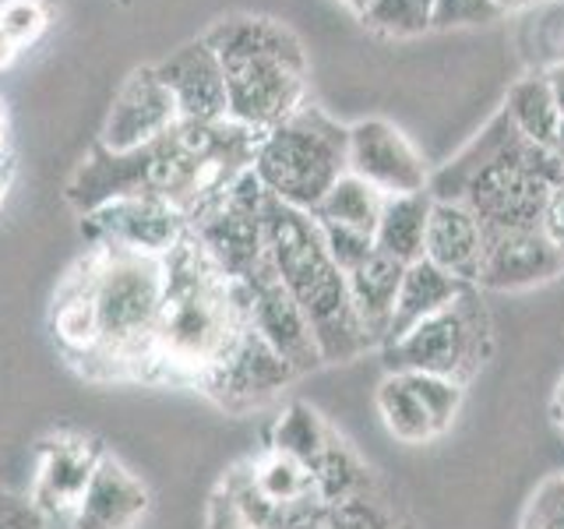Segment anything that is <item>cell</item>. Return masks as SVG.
<instances>
[{"label": "cell", "instance_id": "cell-33", "mask_svg": "<svg viewBox=\"0 0 564 529\" xmlns=\"http://www.w3.org/2000/svg\"><path fill=\"white\" fill-rule=\"evenodd\" d=\"M501 18L494 0H434V29H473Z\"/></svg>", "mask_w": 564, "mask_h": 529}, {"label": "cell", "instance_id": "cell-15", "mask_svg": "<svg viewBox=\"0 0 564 529\" xmlns=\"http://www.w3.org/2000/svg\"><path fill=\"white\" fill-rule=\"evenodd\" d=\"M106 449L96 438L85 434H50L40 445V466H35V484L29 498L43 516H64L78 508L82 494L93 481L99 458Z\"/></svg>", "mask_w": 564, "mask_h": 529}, {"label": "cell", "instance_id": "cell-8", "mask_svg": "<svg viewBox=\"0 0 564 529\" xmlns=\"http://www.w3.org/2000/svg\"><path fill=\"white\" fill-rule=\"evenodd\" d=\"M300 375L269 346V339L251 325V317L229 335V343L205 375L198 388L229 413H247L286 392Z\"/></svg>", "mask_w": 564, "mask_h": 529}, {"label": "cell", "instance_id": "cell-17", "mask_svg": "<svg viewBox=\"0 0 564 529\" xmlns=\"http://www.w3.org/2000/svg\"><path fill=\"white\" fill-rule=\"evenodd\" d=\"M423 258L476 287L484 261V226L463 202H434Z\"/></svg>", "mask_w": 564, "mask_h": 529}, {"label": "cell", "instance_id": "cell-31", "mask_svg": "<svg viewBox=\"0 0 564 529\" xmlns=\"http://www.w3.org/2000/svg\"><path fill=\"white\" fill-rule=\"evenodd\" d=\"M519 529H564V473L551 476L533 490Z\"/></svg>", "mask_w": 564, "mask_h": 529}, {"label": "cell", "instance_id": "cell-41", "mask_svg": "<svg viewBox=\"0 0 564 529\" xmlns=\"http://www.w3.org/2000/svg\"><path fill=\"white\" fill-rule=\"evenodd\" d=\"M4 145H8V120H4V99H0V159L8 155Z\"/></svg>", "mask_w": 564, "mask_h": 529}, {"label": "cell", "instance_id": "cell-11", "mask_svg": "<svg viewBox=\"0 0 564 529\" xmlns=\"http://www.w3.org/2000/svg\"><path fill=\"white\" fill-rule=\"evenodd\" d=\"M349 173H357L384 198L427 191L431 184V170L423 166L416 145L384 117H367L349 128Z\"/></svg>", "mask_w": 564, "mask_h": 529}, {"label": "cell", "instance_id": "cell-12", "mask_svg": "<svg viewBox=\"0 0 564 529\" xmlns=\"http://www.w3.org/2000/svg\"><path fill=\"white\" fill-rule=\"evenodd\" d=\"M176 123H181V114H176L166 85L159 82L155 67H138L113 96L99 131V145L110 152H134L170 134Z\"/></svg>", "mask_w": 564, "mask_h": 529}, {"label": "cell", "instance_id": "cell-32", "mask_svg": "<svg viewBox=\"0 0 564 529\" xmlns=\"http://www.w3.org/2000/svg\"><path fill=\"white\" fill-rule=\"evenodd\" d=\"M0 29L8 32V40L18 50H22L46 29V4L43 0H8V4L0 8Z\"/></svg>", "mask_w": 564, "mask_h": 529}, {"label": "cell", "instance_id": "cell-34", "mask_svg": "<svg viewBox=\"0 0 564 529\" xmlns=\"http://www.w3.org/2000/svg\"><path fill=\"white\" fill-rule=\"evenodd\" d=\"M0 529H46V516L25 494L0 487Z\"/></svg>", "mask_w": 564, "mask_h": 529}, {"label": "cell", "instance_id": "cell-18", "mask_svg": "<svg viewBox=\"0 0 564 529\" xmlns=\"http://www.w3.org/2000/svg\"><path fill=\"white\" fill-rule=\"evenodd\" d=\"M402 276H405V264L395 261V258H388V255H381L378 247H375V255H370L357 272L346 276L352 311H357L370 346H384V339H388Z\"/></svg>", "mask_w": 564, "mask_h": 529}, {"label": "cell", "instance_id": "cell-14", "mask_svg": "<svg viewBox=\"0 0 564 529\" xmlns=\"http://www.w3.org/2000/svg\"><path fill=\"white\" fill-rule=\"evenodd\" d=\"M159 82L176 102L181 123H223L229 120V96H226V75L219 57L212 53L205 40L184 43L173 50L166 61L152 64Z\"/></svg>", "mask_w": 564, "mask_h": 529}, {"label": "cell", "instance_id": "cell-20", "mask_svg": "<svg viewBox=\"0 0 564 529\" xmlns=\"http://www.w3.org/2000/svg\"><path fill=\"white\" fill-rule=\"evenodd\" d=\"M431 208H434L431 191L384 198L381 219H378V229H375V247L381 255L395 258L402 264L420 261L423 258V244H427Z\"/></svg>", "mask_w": 564, "mask_h": 529}, {"label": "cell", "instance_id": "cell-21", "mask_svg": "<svg viewBox=\"0 0 564 529\" xmlns=\"http://www.w3.org/2000/svg\"><path fill=\"white\" fill-rule=\"evenodd\" d=\"M378 413L388 434L399 438L402 445H423V441L441 438L434 413L423 402L413 375H405V370H388L378 385Z\"/></svg>", "mask_w": 564, "mask_h": 529}, {"label": "cell", "instance_id": "cell-35", "mask_svg": "<svg viewBox=\"0 0 564 529\" xmlns=\"http://www.w3.org/2000/svg\"><path fill=\"white\" fill-rule=\"evenodd\" d=\"M543 234L554 240V247L564 258V184L551 194V202H546V212H543Z\"/></svg>", "mask_w": 564, "mask_h": 529}, {"label": "cell", "instance_id": "cell-36", "mask_svg": "<svg viewBox=\"0 0 564 529\" xmlns=\"http://www.w3.org/2000/svg\"><path fill=\"white\" fill-rule=\"evenodd\" d=\"M543 75H546V82H551V93H554L557 110H561V117H564V61L554 64L551 71H543Z\"/></svg>", "mask_w": 564, "mask_h": 529}, {"label": "cell", "instance_id": "cell-6", "mask_svg": "<svg viewBox=\"0 0 564 529\" xmlns=\"http://www.w3.org/2000/svg\"><path fill=\"white\" fill-rule=\"evenodd\" d=\"M251 170L275 202L314 212L349 173V128L317 102H304L258 138Z\"/></svg>", "mask_w": 564, "mask_h": 529}, {"label": "cell", "instance_id": "cell-42", "mask_svg": "<svg viewBox=\"0 0 564 529\" xmlns=\"http://www.w3.org/2000/svg\"><path fill=\"white\" fill-rule=\"evenodd\" d=\"M339 4H343V8H349L352 14H360V11L367 8V0H339Z\"/></svg>", "mask_w": 564, "mask_h": 529}, {"label": "cell", "instance_id": "cell-43", "mask_svg": "<svg viewBox=\"0 0 564 529\" xmlns=\"http://www.w3.org/2000/svg\"><path fill=\"white\" fill-rule=\"evenodd\" d=\"M494 4H498V8H501V14H505V11H516V8H522V0H494Z\"/></svg>", "mask_w": 564, "mask_h": 529}, {"label": "cell", "instance_id": "cell-2", "mask_svg": "<svg viewBox=\"0 0 564 529\" xmlns=\"http://www.w3.org/2000/svg\"><path fill=\"white\" fill-rule=\"evenodd\" d=\"M163 311L155 332V378H198L219 357L243 322L247 300L237 279H226L212 258L187 237L163 258Z\"/></svg>", "mask_w": 564, "mask_h": 529}, {"label": "cell", "instance_id": "cell-30", "mask_svg": "<svg viewBox=\"0 0 564 529\" xmlns=\"http://www.w3.org/2000/svg\"><path fill=\"white\" fill-rule=\"evenodd\" d=\"M317 229H322L328 258L339 264L346 276L357 272L360 264L375 255V237L364 234V229H352V226H343V223H325V219H317Z\"/></svg>", "mask_w": 564, "mask_h": 529}, {"label": "cell", "instance_id": "cell-4", "mask_svg": "<svg viewBox=\"0 0 564 529\" xmlns=\"http://www.w3.org/2000/svg\"><path fill=\"white\" fill-rule=\"evenodd\" d=\"M264 251H269L275 276L290 296L307 314L314 343L325 364H346L370 349V339L349 300L346 272L328 258L322 229L311 212H300L275 202H264Z\"/></svg>", "mask_w": 564, "mask_h": 529}, {"label": "cell", "instance_id": "cell-9", "mask_svg": "<svg viewBox=\"0 0 564 529\" xmlns=\"http://www.w3.org/2000/svg\"><path fill=\"white\" fill-rule=\"evenodd\" d=\"M85 237L102 251L166 258L187 237V216L163 198H117L88 212Z\"/></svg>", "mask_w": 564, "mask_h": 529}, {"label": "cell", "instance_id": "cell-19", "mask_svg": "<svg viewBox=\"0 0 564 529\" xmlns=\"http://www.w3.org/2000/svg\"><path fill=\"white\" fill-rule=\"evenodd\" d=\"M466 290H469V282L448 276L445 269H437V264L427 261V258L405 264L402 287H399V296H395L392 328H388L384 346L395 343L399 335H405L410 328H416L420 322H427L431 314H437V311H445L448 304H455V300L463 296Z\"/></svg>", "mask_w": 564, "mask_h": 529}, {"label": "cell", "instance_id": "cell-27", "mask_svg": "<svg viewBox=\"0 0 564 529\" xmlns=\"http://www.w3.org/2000/svg\"><path fill=\"white\" fill-rule=\"evenodd\" d=\"M360 25L384 40H413L434 29V0H367Z\"/></svg>", "mask_w": 564, "mask_h": 529}, {"label": "cell", "instance_id": "cell-24", "mask_svg": "<svg viewBox=\"0 0 564 529\" xmlns=\"http://www.w3.org/2000/svg\"><path fill=\"white\" fill-rule=\"evenodd\" d=\"M332 434L335 431L317 417V410H311L307 402H290L272 428V452L286 455L304 469H311L317 458H322V452L328 449Z\"/></svg>", "mask_w": 564, "mask_h": 529}, {"label": "cell", "instance_id": "cell-7", "mask_svg": "<svg viewBox=\"0 0 564 529\" xmlns=\"http://www.w3.org/2000/svg\"><path fill=\"white\" fill-rule=\"evenodd\" d=\"M494 353L490 314L480 290L469 287L445 311L431 314L395 343L384 346L388 370H413V375H437L458 385H469Z\"/></svg>", "mask_w": 564, "mask_h": 529}, {"label": "cell", "instance_id": "cell-10", "mask_svg": "<svg viewBox=\"0 0 564 529\" xmlns=\"http://www.w3.org/2000/svg\"><path fill=\"white\" fill-rule=\"evenodd\" d=\"M240 287H243L251 325L269 339V346L296 370V375H311V370L325 364L322 349L314 343V332L307 325V314L300 311L290 290L282 287L269 251H264V258L254 264L251 276L240 279Z\"/></svg>", "mask_w": 564, "mask_h": 529}, {"label": "cell", "instance_id": "cell-5", "mask_svg": "<svg viewBox=\"0 0 564 529\" xmlns=\"http://www.w3.org/2000/svg\"><path fill=\"white\" fill-rule=\"evenodd\" d=\"M99 346L82 364L93 378H155V332L163 311V258L102 251L82 261Z\"/></svg>", "mask_w": 564, "mask_h": 529}, {"label": "cell", "instance_id": "cell-38", "mask_svg": "<svg viewBox=\"0 0 564 529\" xmlns=\"http://www.w3.org/2000/svg\"><path fill=\"white\" fill-rule=\"evenodd\" d=\"M11 176H14V163L4 155V159H0V205H4V194L11 187Z\"/></svg>", "mask_w": 564, "mask_h": 529}, {"label": "cell", "instance_id": "cell-25", "mask_svg": "<svg viewBox=\"0 0 564 529\" xmlns=\"http://www.w3.org/2000/svg\"><path fill=\"white\" fill-rule=\"evenodd\" d=\"M381 208H384V194L375 191L367 181H360L357 173H346L332 184V191L325 194L322 205H317L311 216L325 219V223H343L352 229H364V234L375 237Z\"/></svg>", "mask_w": 564, "mask_h": 529}, {"label": "cell", "instance_id": "cell-26", "mask_svg": "<svg viewBox=\"0 0 564 529\" xmlns=\"http://www.w3.org/2000/svg\"><path fill=\"white\" fill-rule=\"evenodd\" d=\"M311 481H314V494L325 505H343L357 494L370 490V473L357 458L346 441L339 434H332L328 449L322 452V458L311 466Z\"/></svg>", "mask_w": 564, "mask_h": 529}, {"label": "cell", "instance_id": "cell-1", "mask_svg": "<svg viewBox=\"0 0 564 529\" xmlns=\"http://www.w3.org/2000/svg\"><path fill=\"white\" fill-rule=\"evenodd\" d=\"M564 184V166L533 145L505 110L494 114L452 163L431 173L434 202H463L484 229H536L551 194Z\"/></svg>", "mask_w": 564, "mask_h": 529}, {"label": "cell", "instance_id": "cell-29", "mask_svg": "<svg viewBox=\"0 0 564 529\" xmlns=\"http://www.w3.org/2000/svg\"><path fill=\"white\" fill-rule=\"evenodd\" d=\"M317 529H399V522L388 511V505H381L375 487H370L343 505H332Z\"/></svg>", "mask_w": 564, "mask_h": 529}, {"label": "cell", "instance_id": "cell-16", "mask_svg": "<svg viewBox=\"0 0 564 529\" xmlns=\"http://www.w3.org/2000/svg\"><path fill=\"white\" fill-rule=\"evenodd\" d=\"M145 511H149L145 484L120 458L106 452L67 522L70 529H134Z\"/></svg>", "mask_w": 564, "mask_h": 529}, {"label": "cell", "instance_id": "cell-44", "mask_svg": "<svg viewBox=\"0 0 564 529\" xmlns=\"http://www.w3.org/2000/svg\"><path fill=\"white\" fill-rule=\"evenodd\" d=\"M529 4H543V0H522V8H529Z\"/></svg>", "mask_w": 564, "mask_h": 529}, {"label": "cell", "instance_id": "cell-22", "mask_svg": "<svg viewBox=\"0 0 564 529\" xmlns=\"http://www.w3.org/2000/svg\"><path fill=\"white\" fill-rule=\"evenodd\" d=\"M53 335H57L61 349L75 364H85L99 346L96 311H93V296H88V287H85L82 264H78V272H70L57 300H53Z\"/></svg>", "mask_w": 564, "mask_h": 529}, {"label": "cell", "instance_id": "cell-23", "mask_svg": "<svg viewBox=\"0 0 564 529\" xmlns=\"http://www.w3.org/2000/svg\"><path fill=\"white\" fill-rule=\"evenodd\" d=\"M501 110L522 131V138H529L533 145H543V149L554 145L557 128H561V110H557V99L551 93V82H546V75L519 78L516 85L508 88Z\"/></svg>", "mask_w": 564, "mask_h": 529}, {"label": "cell", "instance_id": "cell-3", "mask_svg": "<svg viewBox=\"0 0 564 529\" xmlns=\"http://www.w3.org/2000/svg\"><path fill=\"white\" fill-rule=\"evenodd\" d=\"M202 40L223 64L229 120L264 134L307 102V50L269 14L219 18Z\"/></svg>", "mask_w": 564, "mask_h": 529}, {"label": "cell", "instance_id": "cell-37", "mask_svg": "<svg viewBox=\"0 0 564 529\" xmlns=\"http://www.w3.org/2000/svg\"><path fill=\"white\" fill-rule=\"evenodd\" d=\"M551 413H554V423L564 431V378L557 381L554 388V402H551Z\"/></svg>", "mask_w": 564, "mask_h": 529}, {"label": "cell", "instance_id": "cell-13", "mask_svg": "<svg viewBox=\"0 0 564 529\" xmlns=\"http://www.w3.org/2000/svg\"><path fill=\"white\" fill-rule=\"evenodd\" d=\"M564 276L554 240L536 229H484V261L476 290H529Z\"/></svg>", "mask_w": 564, "mask_h": 529}, {"label": "cell", "instance_id": "cell-28", "mask_svg": "<svg viewBox=\"0 0 564 529\" xmlns=\"http://www.w3.org/2000/svg\"><path fill=\"white\" fill-rule=\"evenodd\" d=\"M251 466V481L254 487L264 494V498H272L275 505H300V501H314V481H311V469H304L293 458L279 455V452H269L254 458ZM322 501V498H317Z\"/></svg>", "mask_w": 564, "mask_h": 529}, {"label": "cell", "instance_id": "cell-40", "mask_svg": "<svg viewBox=\"0 0 564 529\" xmlns=\"http://www.w3.org/2000/svg\"><path fill=\"white\" fill-rule=\"evenodd\" d=\"M551 152L557 155V163L564 166V117H561V128H557V138H554V145H551Z\"/></svg>", "mask_w": 564, "mask_h": 529}, {"label": "cell", "instance_id": "cell-39", "mask_svg": "<svg viewBox=\"0 0 564 529\" xmlns=\"http://www.w3.org/2000/svg\"><path fill=\"white\" fill-rule=\"evenodd\" d=\"M14 53H18V46L8 40V32L4 29H0V67H4V64H11L14 61Z\"/></svg>", "mask_w": 564, "mask_h": 529}]
</instances>
